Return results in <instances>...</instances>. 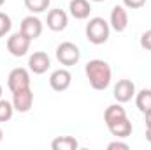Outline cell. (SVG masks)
<instances>
[{
  "label": "cell",
  "instance_id": "6da1fadb",
  "mask_svg": "<svg viewBox=\"0 0 151 150\" xmlns=\"http://www.w3.org/2000/svg\"><path fill=\"white\" fill-rule=\"evenodd\" d=\"M84 74L90 81V87L93 90H106L111 85L113 79V69L106 60L93 58L84 66Z\"/></svg>",
  "mask_w": 151,
  "mask_h": 150
},
{
  "label": "cell",
  "instance_id": "7a4b0ae2",
  "mask_svg": "<svg viewBox=\"0 0 151 150\" xmlns=\"http://www.w3.org/2000/svg\"><path fill=\"white\" fill-rule=\"evenodd\" d=\"M84 34H86V39L91 44H97L99 46V44L107 42V39L111 36V25L104 18L95 16V18H90L88 20L86 28H84Z\"/></svg>",
  "mask_w": 151,
  "mask_h": 150
},
{
  "label": "cell",
  "instance_id": "3957f363",
  "mask_svg": "<svg viewBox=\"0 0 151 150\" xmlns=\"http://www.w3.org/2000/svg\"><path fill=\"white\" fill-rule=\"evenodd\" d=\"M55 55H56V60L62 66H65V67L76 66L81 60V50L76 46L74 42H70V41H65V42L58 44Z\"/></svg>",
  "mask_w": 151,
  "mask_h": 150
},
{
  "label": "cell",
  "instance_id": "277c9868",
  "mask_svg": "<svg viewBox=\"0 0 151 150\" xmlns=\"http://www.w3.org/2000/svg\"><path fill=\"white\" fill-rule=\"evenodd\" d=\"M30 44H32V41L27 37L25 34H21V32H14V34H11L9 39H7V51L12 55V57H25L27 53H28V50H30Z\"/></svg>",
  "mask_w": 151,
  "mask_h": 150
},
{
  "label": "cell",
  "instance_id": "5b68a950",
  "mask_svg": "<svg viewBox=\"0 0 151 150\" xmlns=\"http://www.w3.org/2000/svg\"><path fill=\"white\" fill-rule=\"evenodd\" d=\"M30 81H32L30 79V71L25 69V67H14L7 76V87H9L11 92L30 87Z\"/></svg>",
  "mask_w": 151,
  "mask_h": 150
},
{
  "label": "cell",
  "instance_id": "8992f818",
  "mask_svg": "<svg viewBox=\"0 0 151 150\" xmlns=\"http://www.w3.org/2000/svg\"><path fill=\"white\" fill-rule=\"evenodd\" d=\"M12 106L18 113H28L34 106V92L30 87L12 92Z\"/></svg>",
  "mask_w": 151,
  "mask_h": 150
},
{
  "label": "cell",
  "instance_id": "52a82bcc",
  "mask_svg": "<svg viewBox=\"0 0 151 150\" xmlns=\"http://www.w3.org/2000/svg\"><path fill=\"white\" fill-rule=\"evenodd\" d=\"M135 92H137L135 90V83L132 79H119L113 88V95L116 99V103H121V104L132 101L135 97Z\"/></svg>",
  "mask_w": 151,
  "mask_h": 150
},
{
  "label": "cell",
  "instance_id": "ba28073f",
  "mask_svg": "<svg viewBox=\"0 0 151 150\" xmlns=\"http://www.w3.org/2000/svg\"><path fill=\"white\" fill-rule=\"evenodd\" d=\"M42 28H44V25H42V21L39 20L35 14L25 16V18L21 20V25H19V32L25 34L30 41H35L37 37H40Z\"/></svg>",
  "mask_w": 151,
  "mask_h": 150
},
{
  "label": "cell",
  "instance_id": "9c48e42d",
  "mask_svg": "<svg viewBox=\"0 0 151 150\" xmlns=\"http://www.w3.org/2000/svg\"><path fill=\"white\" fill-rule=\"evenodd\" d=\"M51 67V58L46 51H34L28 57V71L34 74H44Z\"/></svg>",
  "mask_w": 151,
  "mask_h": 150
},
{
  "label": "cell",
  "instance_id": "30bf717a",
  "mask_svg": "<svg viewBox=\"0 0 151 150\" xmlns=\"http://www.w3.org/2000/svg\"><path fill=\"white\" fill-rule=\"evenodd\" d=\"M72 83V74L69 69L62 67V69H56L53 71L49 76V87L55 90V92H65Z\"/></svg>",
  "mask_w": 151,
  "mask_h": 150
},
{
  "label": "cell",
  "instance_id": "8fae6325",
  "mask_svg": "<svg viewBox=\"0 0 151 150\" xmlns=\"http://www.w3.org/2000/svg\"><path fill=\"white\" fill-rule=\"evenodd\" d=\"M46 25L49 30L53 32H62L67 28L69 25V14L63 11V9H51L47 12V20H46Z\"/></svg>",
  "mask_w": 151,
  "mask_h": 150
},
{
  "label": "cell",
  "instance_id": "7c38bea8",
  "mask_svg": "<svg viewBox=\"0 0 151 150\" xmlns=\"http://www.w3.org/2000/svg\"><path fill=\"white\" fill-rule=\"evenodd\" d=\"M109 25L116 32H125L128 27V12L125 5H114L109 16Z\"/></svg>",
  "mask_w": 151,
  "mask_h": 150
},
{
  "label": "cell",
  "instance_id": "4fadbf2b",
  "mask_svg": "<svg viewBox=\"0 0 151 150\" xmlns=\"http://www.w3.org/2000/svg\"><path fill=\"white\" fill-rule=\"evenodd\" d=\"M69 12L76 20H88L91 12L90 0H70L69 4Z\"/></svg>",
  "mask_w": 151,
  "mask_h": 150
},
{
  "label": "cell",
  "instance_id": "5bb4252c",
  "mask_svg": "<svg viewBox=\"0 0 151 150\" xmlns=\"http://www.w3.org/2000/svg\"><path fill=\"white\" fill-rule=\"evenodd\" d=\"M107 129H109V133L113 134L114 138H119V140L128 138V136L132 134V131H134L132 122L128 120V117H125V118L114 122V124H111V125H107Z\"/></svg>",
  "mask_w": 151,
  "mask_h": 150
},
{
  "label": "cell",
  "instance_id": "9a60e30c",
  "mask_svg": "<svg viewBox=\"0 0 151 150\" xmlns=\"http://www.w3.org/2000/svg\"><path fill=\"white\" fill-rule=\"evenodd\" d=\"M125 117H127V111H125L123 104L121 103H114V104H109L106 108V111H104V122H106V125H111V124L125 118Z\"/></svg>",
  "mask_w": 151,
  "mask_h": 150
},
{
  "label": "cell",
  "instance_id": "2e32d148",
  "mask_svg": "<svg viewBox=\"0 0 151 150\" xmlns=\"http://www.w3.org/2000/svg\"><path fill=\"white\" fill-rule=\"evenodd\" d=\"M51 149L53 150H77L79 149V141L74 136H56L51 141Z\"/></svg>",
  "mask_w": 151,
  "mask_h": 150
},
{
  "label": "cell",
  "instance_id": "e0dca14e",
  "mask_svg": "<svg viewBox=\"0 0 151 150\" xmlns=\"http://www.w3.org/2000/svg\"><path fill=\"white\" fill-rule=\"evenodd\" d=\"M135 106L142 115L151 111V88H142L135 92Z\"/></svg>",
  "mask_w": 151,
  "mask_h": 150
},
{
  "label": "cell",
  "instance_id": "ac0fdd59",
  "mask_svg": "<svg viewBox=\"0 0 151 150\" xmlns=\"http://www.w3.org/2000/svg\"><path fill=\"white\" fill-rule=\"evenodd\" d=\"M23 4L32 14H40V12L49 9L51 0H23Z\"/></svg>",
  "mask_w": 151,
  "mask_h": 150
},
{
  "label": "cell",
  "instance_id": "d6986e66",
  "mask_svg": "<svg viewBox=\"0 0 151 150\" xmlns=\"http://www.w3.org/2000/svg\"><path fill=\"white\" fill-rule=\"evenodd\" d=\"M14 106H12V101H5V99H0V124L2 122H9L14 115Z\"/></svg>",
  "mask_w": 151,
  "mask_h": 150
},
{
  "label": "cell",
  "instance_id": "ffe728a7",
  "mask_svg": "<svg viewBox=\"0 0 151 150\" xmlns=\"http://www.w3.org/2000/svg\"><path fill=\"white\" fill-rule=\"evenodd\" d=\"M11 28H12V20H11V16L0 11V37H5V36L11 32Z\"/></svg>",
  "mask_w": 151,
  "mask_h": 150
},
{
  "label": "cell",
  "instance_id": "44dd1931",
  "mask_svg": "<svg viewBox=\"0 0 151 150\" xmlns=\"http://www.w3.org/2000/svg\"><path fill=\"white\" fill-rule=\"evenodd\" d=\"M139 44H141L142 50L151 51V28L146 30V32H142V36H141V39H139Z\"/></svg>",
  "mask_w": 151,
  "mask_h": 150
},
{
  "label": "cell",
  "instance_id": "7402d4cb",
  "mask_svg": "<svg viewBox=\"0 0 151 150\" xmlns=\"http://www.w3.org/2000/svg\"><path fill=\"white\" fill-rule=\"evenodd\" d=\"M128 149H130V145L125 143V141H121L119 138H116V141H111L107 145V150H128Z\"/></svg>",
  "mask_w": 151,
  "mask_h": 150
},
{
  "label": "cell",
  "instance_id": "603a6c76",
  "mask_svg": "<svg viewBox=\"0 0 151 150\" xmlns=\"http://www.w3.org/2000/svg\"><path fill=\"white\" fill-rule=\"evenodd\" d=\"M123 5L127 9H141L146 5V0H123Z\"/></svg>",
  "mask_w": 151,
  "mask_h": 150
},
{
  "label": "cell",
  "instance_id": "cb8c5ba5",
  "mask_svg": "<svg viewBox=\"0 0 151 150\" xmlns=\"http://www.w3.org/2000/svg\"><path fill=\"white\" fill-rule=\"evenodd\" d=\"M144 124H146V127H151V111L144 113Z\"/></svg>",
  "mask_w": 151,
  "mask_h": 150
},
{
  "label": "cell",
  "instance_id": "d4e9b609",
  "mask_svg": "<svg viewBox=\"0 0 151 150\" xmlns=\"http://www.w3.org/2000/svg\"><path fill=\"white\" fill-rule=\"evenodd\" d=\"M146 140L151 143V127H146Z\"/></svg>",
  "mask_w": 151,
  "mask_h": 150
},
{
  "label": "cell",
  "instance_id": "484cf974",
  "mask_svg": "<svg viewBox=\"0 0 151 150\" xmlns=\"http://www.w3.org/2000/svg\"><path fill=\"white\" fill-rule=\"evenodd\" d=\"M2 140H4V131H2V127H0V143H2Z\"/></svg>",
  "mask_w": 151,
  "mask_h": 150
},
{
  "label": "cell",
  "instance_id": "4316f807",
  "mask_svg": "<svg viewBox=\"0 0 151 150\" xmlns=\"http://www.w3.org/2000/svg\"><path fill=\"white\" fill-rule=\"evenodd\" d=\"M2 94H4V88H2V85H0V99H2Z\"/></svg>",
  "mask_w": 151,
  "mask_h": 150
},
{
  "label": "cell",
  "instance_id": "83f0119b",
  "mask_svg": "<svg viewBox=\"0 0 151 150\" xmlns=\"http://www.w3.org/2000/svg\"><path fill=\"white\" fill-rule=\"evenodd\" d=\"M90 2H106V0H90Z\"/></svg>",
  "mask_w": 151,
  "mask_h": 150
},
{
  "label": "cell",
  "instance_id": "f1b7e54d",
  "mask_svg": "<svg viewBox=\"0 0 151 150\" xmlns=\"http://www.w3.org/2000/svg\"><path fill=\"white\" fill-rule=\"evenodd\" d=\"M4 4H5V0H0V7H2V5H4Z\"/></svg>",
  "mask_w": 151,
  "mask_h": 150
}]
</instances>
